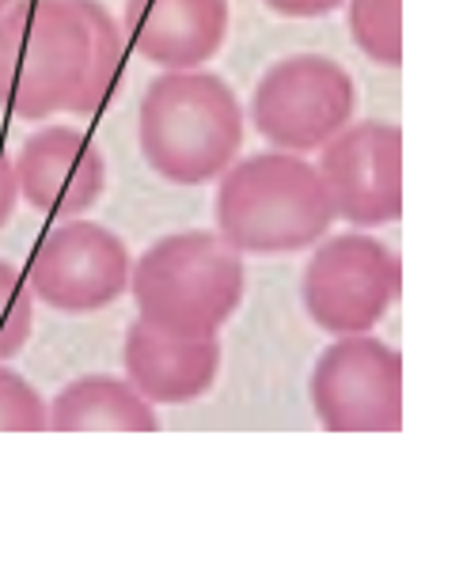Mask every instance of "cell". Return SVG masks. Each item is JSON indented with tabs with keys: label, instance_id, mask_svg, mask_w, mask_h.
<instances>
[{
	"label": "cell",
	"instance_id": "cell-10",
	"mask_svg": "<svg viewBox=\"0 0 463 561\" xmlns=\"http://www.w3.org/2000/svg\"><path fill=\"white\" fill-rule=\"evenodd\" d=\"M20 197L49 220L84 217L106 190V160L77 126H46L12 156Z\"/></svg>",
	"mask_w": 463,
	"mask_h": 561
},
{
	"label": "cell",
	"instance_id": "cell-6",
	"mask_svg": "<svg viewBox=\"0 0 463 561\" xmlns=\"http://www.w3.org/2000/svg\"><path fill=\"white\" fill-rule=\"evenodd\" d=\"M358 114V88L338 61L324 54L281 57L251 92V122L278 152H319Z\"/></svg>",
	"mask_w": 463,
	"mask_h": 561
},
{
	"label": "cell",
	"instance_id": "cell-13",
	"mask_svg": "<svg viewBox=\"0 0 463 561\" xmlns=\"http://www.w3.org/2000/svg\"><path fill=\"white\" fill-rule=\"evenodd\" d=\"M54 433H156V407L129 379L92 373L77 376L49 402Z\"/></svg>",
	"mask_w": 463,
	"mask_h": 561
},
{
	"label": "cell",
	"instance_id": "cell-5",
	"mask_svg": "<svg viewBox=\"0 0 463 561\" xmlns=\"http://www.w3.org/2000/svg\"><path fill=\"white\" fill-rule=\"evenodd\" d=\"M403 293V262L387 243L361 228L324 236L301 277L308 319L330 337L372 334Z\"/></svg>",
	"mask_w": 463,
	"mask_h": 561
},
{
	"label": "cell",
	"instance_id": "cell-14",
	"mask_svg": "<svg viewBox=\"0 0 463 561\" xmlns=\"http://www.w3.org/2000/svg\"><path fill=\"white\" fill-rule=\"evenodd\" d=\"M350 38L384 69L403 65V0H350Z\"/></svg>",
	"mask_w": 463,
	"mask_h": 561
},
{
	"label": "cell",
	"instance_id": "cell-8",
	"mask_svg": "<svg viewBox=\"0 0 463 561\" xmlns=\"http://www.w3.org/2000/svg\"><path fill=\"white\" fill-rule=\"evenodd\" d=\"M129 247L95 220H57L38 239L27 266V285L35 300L65 316L111 308L129 288Z\"/></svg>",
	"mask_w": 463,
	"mask_h": 561
},
{
	"label": "cell",
	"instance_id": "cell-2",
	"mask_svg": "<svg viewBox=\"0 0 463 561\" xmlns=\"http://www.w3.org/2000/svg\"><path fill=\"white\" fill-rule=\"evenodd\" d=\"M244 134V106L213 72L168 69L140 99V156L148 171L171 186H205L221 179L239 160Z\"/></svg>",
	"mask_w": 463,
	"mask_h": 561
},
{
	"label": "cell",
	"instance_id": "cell-16",
	"mask_svg": "<svg viewBox=\"0 0 463 561\" xmlns=\"http://www.w3.org/2000/svg\"><path fill=\"white\" fill-rule=\"evenodd\" d=\"M49 402L38 387L0 360V433H46Z\"/></svg>",
	"mask_w": 463,
	"mask_h": 561
},
{
	"label": "cell",
	"instance_id": "cell-18",
	"mask_svg": "<svg viewBox=\"0 0 463 561\" xmlns=\"http://www.w3.org/2000/svg\"><path fill=\"white\" fill-rule=\"evenodd\" d=\"M15 205H20V183H15L12 156H8V148L0 145V228L12 220Z\"/></svg>",
	"mask_w": 463,
	"mask_h": 561
},
{
	"label": "cell",
	"instance_id": "cell-12",
	"mask_svg": "<svg viewBox=\"0 0 463 561\" xmlns=\"http://www.w3.org/2000/svg\"><path fill=\"white\" fill-rule=\"evenodd\" d=\"M221 337H183L134 319L122 345L126 379L153 407H183L205 399L221 373Z\"/></svg>",
	"mask_w": 463,
	"mask_h": 561
},
{
	"label": "cell",
	"instance_id": "cell-3",
	"mask_svg": "<svg viewBox=\"0 0 463 561\" xmlns=\"http://www.w3.org/2000/svg\"><path fill=\"white\" fill-rule=\"evenodd\" d=\"M213 217L239 254H296L338 220L316 163L278 148L232 163L217 179Z\"/></svg>",
	"mask_w": 463,
	"mask_h": 561
},
{
	"label": "cell",
	"instance_id": "cell-1",
	"mask_svg": "<svg viewBox=\"0 0 463 561\" xmlns=\"http://www.w3.org/2000/svg\"><path fill=\"white\" fill-rule=\"evenodd\" d=\"M126 35L99 0H12L0 12V111L20 122L99 114Z\"/></svg>",
	"mask_w": 463,
	"mask_h": 561
},
{
	"label": "cell",
	"instance_id": "cell-17",
	"mask_svg": "<svg viewBox=\"0 0 463 561\" xmlns=\"http://www.w3.org/2000/svg\"><path fill=\"white\" fill-rule=\"evenodd\" d=\"M270 12L285 15V20H319V15H330L335 8H342L346 0H262Z\"/></svg>",
	"mask_w": 463,
	"mask_h": 561
},
{
	"label": "cell",
	"instance_id": "cell-15",
	"mask_svg": "<svg viewBox=\"0 0 463 561\" xmlns=\"http://www.w3.org/2000/svg\"><path fill=\"white\" fill-rule=\"evenodd\" d=\"M31 334H35V293L15 262L0 259V360L20 357Z\"/></svg>",
	"mask_w": 463,
	"mask_h": 561
},
{
	"label": "cell",
	"instance_id": "cell-11",
	"mask_svg": "<svg viewBox=\"0 0 463 561\" xmlns=\"http://www.w3.org/2000/svg\"><path fill=\"white\" fill-rule=\"evenodd\" d=\"M228 0H126L122 27L137 57L168 69H202L228 38Z\"/></svg>",
	"mask_w": 463,
	"mask_h": 561
},
{
	"label": "cell",
	"instance_id": "cell-9",
	"mask_svg": "<svg viewBox=\"0 0 463 561\" xmlns=\"http://www.w3.org/2000/svg\"><path fill=\"white\" fill-rule=\"evenodd\" d=\"M316 171L346 225L369 232L403 217V129L395 122H350L319 148Z\"/></svg>",
	"mask_w": 463,
	"mask_h": 561
},
{
	"label": "cell",
	"instance_id": "cell-7",
	"mask_svg": "<svg viewBox=\"0 0 463 561\" xmlns=\"http://www.w3.org/2000/svg\"><path fill=\"white\" fill-rule=\"evenodd\" d=\"M312 410L327 433H399L403 353L372 334H342L312 368Z\"/></svg>",
	"mask_w": 463,
	"mask_h": 561
},
{
	"label": "cell",
	"instance_id": "cell-19",
	"mask_svg": "<svg viewBox=\"0 0 463 561\" xmlns=\"http://www.w3.org/2000/svg\"><path fill=\"white\" fill-rule=\"evenodd\" d=\"M8 4H12V0H0V12H4V8H8Z\"/></svg>",
	"mask_w": 463,
	"mask_h": 561
},
{
	"label": "cell",
	"instance_id": "cell-4",
	"mask_svg": "<svg viewBox=\"0 0 463 561\" xmlns=\"http://www.w3.org/2000/svg\"><path fill=\"white\" fill-rule=\"evenodd\" d=\"M247 288L244 254L221 232L190 228L156 239L129 266L137 319L183 337H213L239 311Z\"/></svg>",
	"mask_w": 463,
	"mask_h": 561
}]
</instances>
